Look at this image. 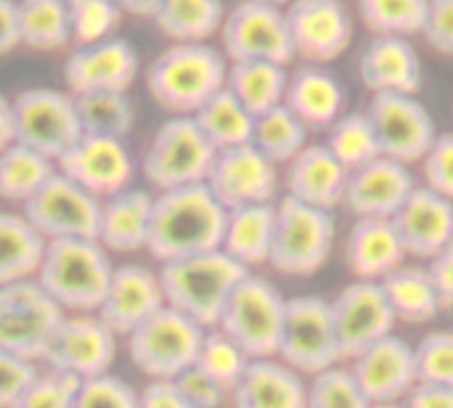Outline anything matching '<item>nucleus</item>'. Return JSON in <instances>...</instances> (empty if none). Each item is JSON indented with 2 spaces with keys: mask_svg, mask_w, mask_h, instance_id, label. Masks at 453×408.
Listing matches in <instances>:
<instances>
[{
  "mask_svg": "<svg viewBox=\"0 0 453 408\" xmlns=\"http://www.w3.org/2000/svg\"><path fill=\"white\" fill-rule=\"evenodd\" d=\"M226 218L228 210L204 183L162 191L154 196L149 255L165 266L173 260L215 252L223 244Z\"/></svg>",
  "mask_w": 453,
  "mask_h": 408,
  "instance_id": "1",
  "label": "nucleus"
},
{
  "mask_svg": "<svg viewBox=\"0 0 453 408\" xmlns=\"http://www.w3.org/2000/svg\"><path fill=\"white\" fill-rule=\"evenodd\" d=\"M228 58L210 42H173L146 69L151 98L170 117H194L226 88Z\"/></svg>",
  "mask_w": 453,
  "mask_h": 408,
  "instance_id": "2",
  "label": "nucleus"
},
{
  "mask_svg": "<svg viewBox=\"0 0 453 408\" xmlns=\"http://www.w3.org/2000/svg\"><path fill=\"white\" fill-rule=\"evenodd\" d=\"M114 268L96 239H58L48 242L35 281L64 313H98Z\"/></svg>",
  "mask_w": 453,
  "mask_h": 408,
  "instance_id": "3",
  "label": "nucleus"
},
{
  "mask_svg": "<svg viewBox=\"0 0 453 408\" xmlns=\"http://www.w3.org/2000/svg\"><path fill=\"white\" fill-rule=\"evenodd\" d=\"M250 273L252 271L231 260L223 250L159 266L167 305L204 329L218 327L228 297Z\"/></svg>",
  "mask_w": 453,
  "mask_h": 408,
  "instance_id": "4",
  "label": "nucleus"
},
{
  "mask_svg": "<svg viewBox=\"0 0 453 408\" xmlns=\"http://www.w3.org/2000/svg\"><path fill=\"white\" fill-rule=\"evenodd\" d=\"M337 242L334 212L303 204L292 196L276 202V236L268 266L289 279L316 276L332 258Z\"/></svg>",
  "mask_w": 453,
  "mask_h": 408,
  "instance_id": "5",
  "label": "nucleus"
},
{
  "mask_svg": "<svg viewBox=\"0 0 453 408\" xmlns=\"http://www.w3.org/2000/svg\"><path fill=\"white\" fill-rule=\"evenodd\" d=\"M204 332V327L165 305L125 337L130 364L146 374L149 382H175L196 364Z\"/></svg>",
  "mask_w": 453,
  "mask_h": 408,
  "instance_id": "6",
  "label": "nucleus"
},
{
  "mask_svg": "<svg viewBox=\"0 0 453 408\" xmlns=\"http://www.w3.org/2000/svg\"><path fill=\"white\" fill-rule=\"evenodd\" d=\"M284 316L287 297L281 295V289L271 279L250 273L228 297L215 329L236 340L252 361L276 358L284 332Z\"/></svg>",
  "mask_w": 453,
  "mask_h": 408,
  "instance_id": "7",
  "label": "nucleus"
},
{
  "mask_svg": "<svg viewBox=\"0 0 453 408\" xmlns=\"http://www.w3.org/2000/svg\"><path fill=\"white\" fill-rule=\"evenodd\" d=\"M215 154L218 151L204 138L194 117H170L151 135L141 159V170L143 178L162 194L204 183Z\"/></svg>",
  "mask_w": 453,
  "mask_h": 408,
  "instance_id": "8",
  "label": "nucleus"
},
{
  "mask_svg": "<svg viewBox=\"0 0 453 408\" xmlns=\"http://www.w3.org/2000/svg\"><path fill=\"white\" fill-rule=\"evenodd\" d=\"M276 358L308 380L326 372L329 366L345 364L329 300L319 295H297L287 300L284 332Z\"/></svg>",
  "mask_w": 453,
  "mask_h": 408,
  "instance_id": "9",
  "label": "nucleus"
},
{
  "mask_svg": "<svg viewBox=\"0 0 453 408\" xmlns=\"http://www.w3.org/2000/svg\"><path fill=\"white\" fill-rule=\"evenodd\" d=\"M11 109L16 143H24L53 162H58L82 138L72 93L53 88H27L11 98Z\"/></svg>",
  "mask_w": 453,
  "mask_h": 408,
  "instance_id": "10",
  "label": "nucleus"
},
{
  "mask_svg": "<svg viewBox=\"0 0 453 408\" xmlns=\"http://www.w3.org/2000/svg\"><path fill=\"white\" fill-rule=\"evenodd\" d=\"M64 316L35 279L0 287V350L40 364Z\"/></svg>",
  "mask_w": 453,
  "mask_h": 408,
  "instance_id": "11",
  "label": "nucleus"
},
{
  "mask_svg": "<svg viewBox=\"0 0 453 408\" xmlns=\"http://www.w3.org/2000/svg\"><path fill=\"white\" fill-rule=\"evenodd\" d=\"M223 56L234 61H273V64H292L295 45L287 27V13L279 5L242 0L226 16L223 29Z\"/></svg>",
  "mask_w": 453,
  "mask_h": 408,
  "instance_id": "12",
  "label": "nucleus"
},
{
  "mask_svg": "<svg viewBox=\"0 0 453 408\" xmlns=\"http://www.w3.org/2000/svg\"><path fill=\"white\" fill-rule=\"evenodd\" d=\"M366 117L377 133L382 157L409 167L417 162L422 165L435 138L441 135L430 109L417 96H403V93L372 96Z\"/></svg>",
  "mask_w": 453,
  "mask_h": 408,
  "instance_id": "13",
  "label": "nucleus"
},
{
  "mask_svg": "<svg viewBox=\"0 0 453 408\" xmlns=\"http://www.w3.org/2000/svg\"><path fill=\"white\" fill-rule=\"evenodd\" d=\"M117 335L101 321L98 313H66L56 327L40 366L64 372L77 380L109 374L117 358Z\"/></svg>",
  "mask_w": 453,
  "mask_h": 408,
  "instance_id": "14",
  "label": "nucleus"
},
{
  "mask_svg": "<svg viewBox=\"0 0 453 408\" xmlns=\"http://www.w3.org/2000/svg\"><path fill=\"white\" fill-rule=\"evenodd\" d=\"M21 212L48 242L96 239L101 199L56 170V175L21 207Z\"/></svg>",
  "mask_w": 453,
  "mask_h": 408,
  "instance_id": "15",
  "label": "nucleus"
},
{
  "mask_svg": "<svg viewBox=\"0 0 453 408\" xmlns=\"http://www.w3.org/2000/svg\"><path fill=\"white\" fill-rule=\"evenodd\" d=\"M204 186L226 210L279 202V165H273L255 143L226 149L215 154Z\"/></svg>",
  "mask_w": 453,
  "mask_h": 408,
  "instance_id": "16",
  "label": "nucleus"
},
{
  "mask_svg": "<svg viewBox=\"0 0 453 408\" xmlns=\"http://www.w3.org/2000/svg\"><path fill=\"white\" fill-rule=\"evenodd\" d=\"M332 303L334 329L342 350V361L348 364L369 345L395 335V313L377 281H350L340 289Z\"/></svg>",
  "mask_w": 453,
  "mask_h": 408,
  "instance_id": "17",
  "label": "nucleus"
},
{
  "mask_svg": "<svg viewBox=\"0 0 453 408\" xmlns=\"http://www.w3.org/2000/svg\"><path fill=\"white\" fill-rule=\"evenodd\" d=\"M284 13L295 56L308 64L340 58L353 40V19L342 0H292Z\"/></svg>",
  "mask_w": 453,
  "mask_h": 408,
  "instance_id": "18",
  "label": "nucleus"
},
{
  "mask_svg": "<svg viewBox=\"0 0 453 408\" xmlns=\"http://www.w3.org/2000/svg\"><path fill=\"white\" fill-rule=\"evenodd\" d=\"M56 170L104 202L133 186L135 162L125 141L82 133V138L56 162Z\"/></svg>",
  "mask_w": 453,
  "mask_h": 408,
  "instance_id": "19",
  "label": "nucleus"
},
{
  "mask_svg": "<svg viewBox=\"0 0 453 408\" xmlns=\"http://www.w3.org/2000/svg\"><path fill=\"white\" fill-rule=\"evenodd\" d=\"M348 366L372 406L403 404L406 396L419 385L414 345L398 335L369 345L364 353L350 358Z\"/></svg>",
  "mask_w": 453,
  "mask_h": 408,
  "instance_id": "20",
  "label": "nucleus"
},
{
  "mask_svg": "<svg viewBox=\"0 0 453 408\" xmlns=\"http://www.w3.org/2000/svg\"><path fill=\"white\" fill-rule=\"evenodd\" d=\"M417 186L419 183L409 165H401L388 157H377L374 162L348 175L342 207H348L353 218L393 220Z\"/></svg>",
  "mask_w": 453,
  "mask_h": 408,
  "instance_id": "21",
  "label": "nucleus"
},
{
  "mask_svg": "<svg viewBox=\"0 0 453 408\" xmlns=\"http://www.w3.org/2000/svg\"><path fill=\"white\" fill-rule=\"evenodd\" d=\"M165 305L167 300H165L159 271H151L138 263H125L114 268L98 316L117 337H127L133 329H138Z\"/></svg>",
  "mask_w": 453,
  "mask_h": 408,
  "instance_id": "22",
  "label": "nucleus"
},
{
  "mask_svg": "<svg viewBox=\"0 0 453 408\" xmlns=\"http://www.w3.org/2000/svg\"><path fill=\"white\" fill-rule=\"evenodd\" d=\"M138 77V53L122 37H109L96 45L77 48L64 64V82L72 96L117 90L127 93V88Z\"/></svg>",
  "mask_w": 453,
  "mask_h": 408,
  "instance_id": "23",
  "label": "nucleus"
},
{
  "mask_svg": "<svg viewBox=\"0 0 453 408\" xmlns=\"http://www.w3.org/2000/svg\"><path fill=\"white\" fill-rule=\"evenodd\" d=\"M393 223L409 260L433 263L453 244V202L427 189L425 183L411 191Z\"/></svg>",
  "mask_w": 453,
  "mask_h": 408,
  "instance_id": "24",
  "label": "nucleus"
},
{
  "mask_svg": "<svg viewBox=\"0 0 453 408\" xmlns=\"http://www.w3.org/2000/svg\"><path fill=\"white\" fill-rule=\"evenodd\" d=\"M361 82L380 93H403L417 96L422 88V58L409 37L374 35L358 58Z\"/></svg>",
  "mask_w": 453,
  "mask_h": 408,
  "instance_id": "25",
  "label": "nucleus"
},
{
  "mask_svg": "<svg viewBox=\"0 0 453 408\" xmlns=\"http://www.w3.org/2000/svg\"><path fill=\"white\" fill-rule=\"evenodd\" d=\"M348 175L324 143H308L284 170V196L334 212L345 202Z\"/></svg>",
  "mask_w": 453,
  "mask_h": 408,
  "instance_id": "26",
  "label": "nucleus"
},
{
  "mask_svg": "<svg viewBox=\"0 0 453 408\" xmlns=\"http://www.w3.org/2000/svg\"><path fill=\"white\" fill-rule=\"evenodd\" d=\"M345 266L356 281H385L393 271L409 263L406 247L393 220L356 218L345 236Z\"/></svg>",
  "mask_w": 453,
  "mask_h": 408,
  "instance_id": "27",
  "label": "nucleus"
},
{
  "mask_svg": "<svg viewBox=\"0 0 453 408\" xmlns=\"http://www.w3.org/2000/svg\"><path fill=\"white\" fill-rule=\"evenodd\" d=\"M151 215H154V194L130 186L101 202L96 242L106 252H117V255H133L149 250Z\"/></svg>",
  "mask_w": 453,
  "mask_h": 408,
  "instance_id": "28",
  "label": "nucleus"
},
{
  "mask_svg": "<svg viewBox=\"0 0 453 408\" xmlns=\"http://www.w3.org/2000/svg\"><path fill=\"white\" fill-rule=\"evenodd\" d=\"M228 401L231 408H308V382L279 358H257Z\"/></svg>",
  "mask_w": 453,
  "mask_h": 408,
  "instance_id": "29",
  "label": "nucleus"
},
{
  "mask_svg": "<svg viewBox=\"0 0 453 408\" xmlns=\"http://www.w3.org/2000/svg\"><path fill=\"white\" fill-rule=\"evenodd\" d=\"M348 93L326 66L305 64L289 74L284 104L305 122L308 130H329L345 114Z\"/></svg>",
  "mask_w": 453,
  "mask_h": 408,
  "instance_id": "30",
  "label": "nucleus"
},
{
  "mask_svg": "<svg viewBox=\"0 0 453 408\" xmlns=\"http://www.w3.org/2000/svg\"><path fill=\"white\" fill-rule=\"evenodd\" d=\"M380 284L398 324L422 327L435 321L441 311H446L435 279L430 273V266L425 263L409 260Z\"/></svg>",
  "mask_w": 453,
  "mask_h": 408,
  "instance_id": "31",
  "label": "nucleus"
},
{
  "mask_svg": "<svg viewBox=\"0 0 453 408\" xmlns=\"http://www.w3.org/2000/svg\"><path fill=\"white\" fill-rule=\"evenodd\" d=\"M276 236V202L228 210L220 250L247 271L268 266Z\"/></svg>",
  "mask_w": 453,
  "mask_h": 408,
  "instance_id": "32",
  "label": "nucleus"
},
{
  "mask_svg": "<svg viewBox=\"0 0 453 408\" xmlns=\"http://www.w3.org/2000/svg\"><path fill=\"white\" fill-rule=\"evenodd\" d=\"M48 239L24 212L0 210V287L37 279Z\"/></svg>",
  "mask_w": 453,
  "mask_h": 408,
  "instance_id": "33",
  "label": "nucleus"
},
{
  "mask_svg": "<svg viewBox=\"0 0 453 408\" xmlns=\"http://www.w3.org/2000/svg\"><path fill=\"white\" fill-rule=\"evenodd\" d=\"M289 72L273 61H234L228 64L226 88L236 101L257 119L260 114L276 109L287 98Z\"/></svg>",
  "mask_w": 453,
  "mask_h": 408,
  "instance_id": "34",
  "label": "nucleus"
},
{
  "mask_svg": "<svg viewBox=\"0 0 453 408\" xmlns=\"http://www.w3.org/2000/svg\"><path fill=\"white\" fill-rule=\"evenodd\" d=\"M223 0H162L154 13L159 32L175 42H207L223 29Z\"/></svg>",
  "mask_w": 453,
  "mask_h": 408,
  "instance_id": "35",
  "label": "nucleus"
},
{
  "mask_svg": "<svg viewBox=\"0 0 453 408\" xmlns=\"http://www.w3.org/2000/svg\"><path fill=\"white\" fill-rule=\"evenodd\" d=\"M194 122L204 133V138L212 143L215 151L236 149L244 143H252L255 133V117L236 101V96L223 88L218 90L196 114Z\"/></svg>",
  "mask_w": 453,
  "mask_h": 408,
  "instance_id": "36",
  "label": "nucleus"
},
{
  "mask_svg": "<svg viewBox=\"0 0 453 408\" xmlns=\"http://www.w3.org/2000/svg\"><path fill=\"white\" fill-rule=\"evenodd\" d=\"M53 175L56 162L24 143L13 141L0 151V199L5 202L24 207Z\"/></svg>",
  "mask_w": 453,
  "mask_h": 408,
  "instance_id": "37",
  "label": "nucleus"
},
{
  "mask_svg": "<svg viewBox=\"0 0 453 408\" xmlns=\"http://www.w3.org/2000/svg\"><path fill=\"white\" fill-rule=\"evenodd\" d=\"M19 40L32 50H58L72 42L69 5L64 0H16Z\"/></svg>",
  "mask_w": 453,
  "mask_h": 408,
  "instance_id": "38",
  "label": "nucleus"
},
{
  "mask_svg": "<svg viewBox=\"0 0 453 408\" xmlns=\"http://www.w3.org/2000/svg\"><path fill=\"white\" fill-rule=\"evenodd\" d=\"M308 127L305 122L287 106H276L255 119L252 143L273 162V165H289L305 146H308Z\"/></svg>",
  "mask_w": 453,
  "mask_h": 408,
  "instance_id": "39",
  "label": "nucleus"
},
{
  "mask_svg": "<svg viewBox=\"0 0 453 408\" xmlns=\"http://www.w3.org/2000/svg\"><path fill=\"white\" fill-rule=\"evenodd\" d=\"M77 117L85 135H106L125 141L135 125V109L127 93L101 90V93H82L74 96Z\"/></svg>",
  "mask_w": 453,
  "mask_h": 408,
  "instance_id": "40",
  "label": "nucleus"
},
{
  "mask_svg": "<svg viewBox=\"0 0 453 408\" xmlns=\"http://www.w3.org/2000/svg\"><path fill=\"white\" fill-rule=\"evenodd\" d=\"M324 146L332 151V157L348 170H358L369 162H374L377 157H382L380 151V141L377 133L366 117V112H345L329 130H326V141Z\"/></svg>",
  "mask_w": 453,
  "mask_h": 408,
  "instance_id": "41",
  "label": "nucleus"
},
{
  "mask_svg": "<svg viewBox=\"0 0 453 408\" xmlns=\"http://www.w3.org/2000/svg\"><path fill=\"white\" fill-rule=\"evenodd\" d=\"M427 11L430 0H358V13L374 35H422Z\"/></svg>",
  "mask_w": 453,
  "mask_h": 408,
  "instance_id": "42",
  "label": "nucleus"
},
{
  "mask_svg": "<svg viewBox=\"0 0 453 408\" xmlns=\"http://www.w3.org/2000/svg\"><path fill=\"white\" fill-rule=\"evenodd\" d=\"M250 364H252L250 353L236 340H231L220 329H207L194 366L199 372H204L210 380H215L231 396V390L239 385V380L244 377Z\"/></svg>",
  "mask_w": 453,
  "mask_h": 408,
  "instance_id": "43",
  "label": "nucleus"
},
{
  "mask_svg": "<svg viewBox=\"0 0 453 408\" xmlns=\"http://www.w3.org/2000/svg\"><path fill=\"white\" fill-rule=\"evenodd\" d=\"M308 408H372L348 364L329 366L308 380Z\"/></svg>",
  "mask_w": 453,
  "mask_h": 408,
  "instance_id": "44",
  "label": "nucleus"
},
{
  "mask_svg": "<svg viewBox=\"0 0 453 408\" xmlns=\"http://www.w3.org/2000/svg\"><path fill=\"white\" fill-rule=\"evenodd\" d=\"M119 19L122 8L114 0H74L69 3L72 42H77V48L104 42L119 27Z\"/></svg>",
  "mask_w": 453,
  "mask_h": 408,
  "instance_id": "45",
  "label": "nucleus"
},
{
  "mask_svg": "<svg viewBox=\"0 0 453 408\" xmlns=\"http://www.w3.org/2000/svg\"><path fill=\"white\" fill-rule=\"evenodd\" d=\"M417 377L422 385H441L453 388V332L438 329L427 332L414 345Z\"/></svg>",
  "mask_w": 453,
  "mask_h": 408,
  "instance_id": "46",
  "label": "nucleus"
},
{
  "mask_svg": "<svg viewBox=\"0 0 453 408\" xmlns=\"http://www.w3.org/2000/svg\"><path fill=\"white\" fill-rule=\"evenodd\" d=\"M72 408H138V390L117 374L82 380Z\"/></svg>",
  "mask_w": 453,
  "mask_h": 408,
  "instance_id": "47",
  "label": "nucleus"
},
{
  "mask_svg": "<svg viewBox=\"0 0 453 408\" xmlns=\"http://www.w3.org/2000/svg\"><path fill=\"white\" fill-rule=\"evenodd\" d=\"M80 382L82 380L72 374L42 369L40 377L29 385V390L11 408H72Z\"/></svg>",
  "mask_w": 453,
  "mask_h": 408,
  "instance_id": "48",
  "label": "nucleus"
},
{
  "mask_svg": "<svg viewBox=\"0 0 453 408\" xmlns=\"http://www.w3.org/2000/svg\"><path fill=\"white\" fill-rule=\"evenodd\" d=\"M40 364L16 353L0 350V408H11L40 377Z\"/></svg>",
  "mask_w": 453,
  "mask_h": 408,
  "instance_id": "49",
  "label": "nucleus"
},
{
  "mask_svg": "<svg viewBox=\"0 0 453 408\" xmlns=\"http://www.w3.org/2000/svg\"><path fill=\"white\" fill-rule=\"evenodd\" d=\"M425 186L453 202V133H441L422 159Z\"/></svg>",
  "mask_w": 453,
  "mask_h": 408,
  "instance_id": "50",
  "label": "nucleus"
},
{
  "mask_svg": "<svg viewBox=\"0 0 453 408\" xmlns=\"http://www.w3.org/2000/svg\"><path fill=\"white\" fill-rule=\"evenodd\" d=\"M178 390L186 396V401L196 408H220L231 396L228 390H223L215 380H210L204 372H199L196 366L186 369L178 380H175Z\"/></svg>",
  "mask_w": 453,
  "mask_h": 408,
  "instance_id": "51",
  "label": "nucleus"
},
{
  "mask_svg": "<svg viewBox=\"0 0 453 408\" xmlns=\"http://www.w3.org/2000/svg\"><path fill=\"white\" fill-rule=\"evenodd\" d=\"M425 40L443 56H453V0H430Z\"/></svg>",
  "mask_w": 453,
  "mask_h": 408,
  "instance_id": "52",
  "label": "nucleus"
},
{
  "mask_svg": "<svg viewBox=\"0 0 453 408\" xmlns=\"http://www.w3.org/2000/svg\"><path fill=\"white\" fill-rule=\"evenodd\" d=\"M138 408H196L186 401L175 382H149L138 390Z\"/></svg>",
  "mask_w": 453,
  "mask_h": 408,
  "instance_id": "53",
  "label": "nucleus"
},
{
  "mask_svg": "<svg viewBox=\"0 0 453 408\" xmlns=\"http://www.w3.org/2000/svg\"><path fill=\"white\" fill-rule=\"evenodd\" d=\"M403 408H453V388H441V385H417L406 401Z\"/></svg>",
  "mask_w": 453,
  "mask_h": 408,
  "instance_id": "54",
  "label": "nucleus"
},
{
  "mask_svg": "<svg viewBox=\"0 0 453 408\" xmlns=\"http://www.w3.org/2000/svg\"><path fill=\"white\" fill-rule=\"evenodd\" d=\"M430 266V273L435 279V287L441 292V300H443V308L453 311V244L449 250H443Z\"/></svg>",
  "mask_w": 453,
  "mask_h": 408,
  "instance_id": "55",
  "label": "nucleus"
},
{
  "mask_svg": "<svg viewBox=\"0 0 453 408\" xmlns=\"http://www.w3.org/2000/svg\"><path fill=\"white\" fill-rule=\"evenodd\" d=\"M19 40V19H16V0H0V56L11 53Z\"/></svg>",
  "mask_w": 453,
  "mask_h": 408,
  "instance_id": "56",
  "label": "nucleus"
},
{
  "mask_svg": "<svg viewBox=\"0 0 453 408\" xmlns=\"http://www.w3.org/2000/svg\"><path fill=\"white\" fill-rule=\"evenodd\" d=\"M13 109L11 101L0 93V151L13 143Z\"/></svg>",
  "mask_w": 453,
  "mask_h": 408,
  "instance_id": "57",
  "label": "nucleus"
},
{
  "mask_svg": "<svg viewBox=\"0 0 453 408\" xmlns=\"http://www.w3.org/2000/svg\"><path fill=\"white\" fill-rule=\"evenodd\" d=\"M114 3L122 8V13H130V16H151V19H154V13L162 5V0H114Z\"/></svg>",
  "mask_w": 453,
  "mask_h": 408,
  "instance_id": "58",
  "label": "nucleus"
},
{
  "mask_svg": "<svg viewBox=\"0 0 453 408\" xmlns=\"http://www.w3.org/2000/svg\"><path fill=\"white\" fill-rule=\"evenodd\" d=\"M257 3H268V5H279V8H281V5H284V3H287V5H289V3H292V0H257Z\"/></svg>",
  "mask_w": 453,
  "mask_h": 408,
  "instance_id": "59",
  "label": "nucleus"
},
{
  "mask_svg": "<svg viewBox=\"0 0 453 408\" xmlns=\"http://www.w3.org/2000/svg\"><path fill=\"white\" fill-rule=\"evenodd\" d=\"M372 408H403L401 404H382V406H372Z\"/></svg>",
  "mask_w": 453,
  "mask_h": 408,
  "instance_id": "60",
  "label": "nucleus"
},
{
  "mask_svg": "<svg viewBox=\"0 0 453 408\" xmlns=\"http://www.w3.org/2000/svg\"><path fill=\"white\" fill-rule=\"evenodd\" d=\"M64 3H66V5H69V3H74V0H64Z\"/></svg>",
  "mask_w": 453,
  "mask_h": 408,
  "instance_id": "61",
  "label": "nucleus"
}]
</instances>
